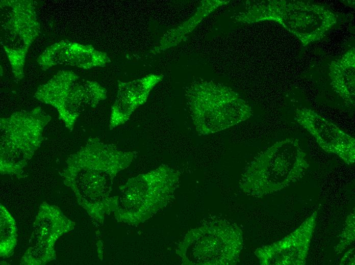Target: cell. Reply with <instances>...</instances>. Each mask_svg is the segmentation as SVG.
I'll use <instances>...</instances> for the list:
<instances>
[{"mask_svg":"<svg viewBox=\"0 0 355 265\" xmlns=\"http://www.w3.org/2000/svg\"><path fill=\"white\" fill-rule=\"evenodd\" d=\"M309 166L299 140L277 141L246 167L239 186L248 195L261 197L282 190L301 178Z\"/></svg>","mask_w":355,"mask_h":265,"instance_id":"cell-1","label":"cell"},{"mask_svg":"<svg viewBox=\"0 0 355 265\" xmlns=\"http://www.w3.org/2000/svg\"><path fill=\"white\" fill-rule=\"evenodd\" d=\"M185 95L193 123L200 136L228 129L252 116L249 105L221 83L194 81L187 87Z\"/></svg>","mask_w":355,"mask_h":265,"instance_id":"cell-2","label":"cell"},{"mask_svg":"<svg viewBox=\"0 0 355 265\" xmlns=\"http://www.w3.org/2000/svg\"><path fill=\"white\" fill-rule=\"evenodd\" d=\"M131 155L98 138H90L74 156L67 172H70L71 182L80 191L91 198H102L110 192L115 173L130 161Z\"/></svg>","mask_w":355,"mask_h":265,"instance_id":"cell-3","label":"cell"},{"mask_svg":"<svg viewBox=\"0 0 355 265\" xmlns=\"http://www.w3.org/2000/svg\"><path fill=\"white\" fill-rule=\"evenodd\" d=\"M71 70L59 71L34 95L39 101L54 107L60 118L72 131L81 113L87 107L95 108L107 98V90L95 81L79 80Z\"/></svg>","mask_w":355,"mask_h":265,"instance_id":"cell-4","label":"cell"},{"mask_svg":"<svg viewBox=\"0 0 355 265\" xmlns=\"http://www.w3.org/2000/svg\"><path fill=\"white\" fill-rule=\"evenodd\" d=\"M191 234L184 255L188 264L229 265L239 261L243 235L236 224L214 220L205 223Z\"/></svg>","mask_w":355,"mask_h":265,"instance_id":"cell-5","label":"cell"},{"mask_svg":"<svg viewBox=\"0 0 355 265\" xmlns=\"http://www.w3.org/2000/svg\"><path fill=\"white\" fill-rule=\"evenodd\" d=\"M51 117L40 107L30 111H17L8 117L1 118V161L9 162L13 159L11 166L20 169L14 163V158H18L24 165L27 158L31 157L40 146L43 140L44 127Z\"/></svg>","mask_w":355,"mask_h":265,"instance_id":"cell-6","label":"cell"},{"mask_svg":"<svg viewBox=\"0 0 355 265\" xmlns=\"http://www.w3.org/2000/svg\"><path fill=\"white\" fill-rule=\"evenodd\" d=\"M0 6L2 45L29 48L40 32L33 1L2 0Z\"/></svg>","mask_w":355,"mask_h":265,"instance_id":"cell-7","label":"cell"},{"mask_svg":"<svg viewBox=\"0 0 355 265\" xmlns=\"http://www.w3.org/2000/svg\"><path fill=\"white\" fill-rule=\"evenodd\" d=\"M295 120L323 150L338 155L348 165L354 163L355 139L337 125L307 109L298 110Z\"/></svg>","mask_w":355,"mask_h":265,"instance_id":"cell-8","label":"cell"},{"mask_svg":"<svg viewBox=\"0 0 355 265\" xmlns=\"http://www.w3.org/2000/svg\"><path fill=\"white\" fill-rule=\"evenodd\" d=\"M317 212L315 211L294 231L281 241L257 249L261 264H304L308 253Z\"/></svg>","mask_w":355,"mask_h":265,"instance_id":"cell-9","label":"cell"},{"mask_svg":"<svg viewBox=\"0 0 355 265\" xmlns=\"http://www.w3.org/2000/svg\"><path fill=\"white\" fill-rule=\"evenodd\" d=\"M229 1L206 0L201 2L195 14L178 26L168 31L161 38L157 46L150 50L157 54L169 48L175 46L184 41L201 20L220 6L229 3Z\"/></svg>","mask_w":355,"mask_h":265,"instance_id":"cell-10","label":"cell"},{"mask_svg":"<svg viewBox=\"0 0 355 265\" xmlns=\"http://www.w3.org/2000/svg\"><path fill=\"white\" fill-rule=\"evenodd\" d=\"M111 62L106 52L95 49L92 45L72 42L67 65L88 70L104 67Z\"/></svg>","mask_w":355,"mask_h":265,"instance_id":"cell-11","label":"cell"},{"mask_svg":"<svg viewBox=\"0 0 355 265\" xmlns=\"http://www.w3.org/2000/svg\"><path fill=\"white\" fill-rule=\"evenodd\" d=\"M72 42L62 40L48 47L37 58V63L43 71L57 65H67Z\"/></svg>","mask_w":355,"mask_h":265,"instance_id":"cell-12","label":"cell"},{"mask_svg":"<svg viewBox=\"0 0 355 265\" xmlns=\"http://www.w3.org/2000/svg\"><path fill=\"white\" fill-rule=\"evenodd\" d=\"M138 107L127 95L117 89L115 100L111 107L110 129H114L125 123Z\"/></svg>","mask_w":355,"mask_h":265,"instance_id":"cell-13","label":"cell"},{"mask_svg":"<svg viewBox=\"0 0 355 265\" xmlns=\"http://www.w3.org/2000/svg\"><path fill=\"white\" fill-rule=\"evenodd\" d=\"M6 53L15 77L21 80L24 76V66L27 55L29 48L13 49L2 45Z\"/></svg>","mask_w":355,"mask_h":265,"instance_id":"cell-14","label":"cell"},{"mask_svg":"<svg viewBox=\"0 0 355 265\" xmlns=\"http://www.w3.org/2000/svg\"><path fill=\"white\" fill-rule=\"evenodd\" d=\"M354 240V217L351 214L347 218L346 226L341 235L340 241L337 247V254L341 253Z\"/></svg>","mask_w":355,"mask_h":265,"instance_id":"cell-15","label":"cell"}]
</instances>
